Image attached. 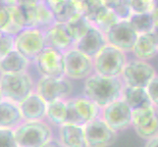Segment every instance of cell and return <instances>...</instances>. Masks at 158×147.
<instances>
[{"label":"cell","mask_w":158,"mask_h":147,"mask_svg":"<svg viewBox=\"0 0 158 147\" xmlns=\"http://www.w3.org/2000/svg\"><path fill=\"white\" fill-rule=\"evenodd\" d=\"M124 88L125 84L121 77L111 78L94 74L85 80L84 96L103 109L111 103L122 99Z\"/></svg>","instance_id":"6da1fadb"},{"label":"cell","mask_w":158,"mask_h":147,"mask_svg":"<svg viewBox=\"0 0 158 147\" xmlns=\"http://www.w3.org/2000/svg\"><path fill=\"white\" fill-rule=\"evenodd\" d=\"M35 83L28 72L0 74V95L2 99L20 104L35 92Z\"/></svg>","instance_id":"7a4b0ae2"},{"label":"cell","mask_w":158,"mask_h":147,"mask_svg":"<svg viewBox=\"0 0 158 147\" xmlns=\"http://www.w3.org/2000/svg\"><path fill=\"white\" fill-rule=\"evenodd\" d=\"M14 134L18 147H43L54 138L52 128L45 121H24Z\"/></svg>","instance_id":"3957f363"},{"label":"cell","mask_w":158,"mask_h":147,"mask_svg":"<svg viewBox=\"0 0 158 147\" xmlns=\"http://www.w3.org/2000/svg\"><path fill=\"white\" fill-rule=\"evenodd\" d=\"M127 53L107 44L94 59V74L104 77L119 78L128 63Z\"/></svg>","instance_id":"277c9868"},{"label":"cell","mask_w":158,"mask_h":147,"mask_svg":"<svg viewBox=\"0 0 158 147\" xmlns=\"http://www.w3.org/2000/svg\"><path fill=\"white\" fill-rule=\"evenodd\" d=\"M102 108L85 96L71 97L67 100V124L85 127L101 117Z\"/></svg>","instance_id":"5b68a950"},{"label":"cell","mask_w":158,"mask_h":147,"mask_svg":"<svg viewBox=\"0 0 158 147\" xmlns=\"http://www.w3.org/2000/svg\"><path fill=\"white\" fill-rule=\"evenodd\" d=\"M35 91L47 103L57 100H68L73 93V84L66 77H40L35 83Z\"/></svg>","instance_id":"8992f818"},{"label":"cell","mask_w":158,"mask_h":147,"mask_svg":"<svg viewBox=\"0 0 158 147\" xmlns=\"http://www.w3.org/2000/svg\"><path fill=\"white\" fill-rule=\"evenodd\" d=\"M45 47L44 34L40 30L25 29L15 35V50L22 54L30 63H35Z\"/></svg>","instance_id":"52a82bcc"},{"label":"cell","mask_w":158,"mask_h":147,"mask_svg":"<svg viewBox=\"0 0 158 147\" xmlns=\"http://www.w3.org/2000/svg\"><path fill=\"white\" fill-rule=\"evenodd\" d=\"M65 77L70 80H86L94 74V59L73 48L64 54Z\"/></svg>","instance_id":"ba28073f"},{"label":"cell","mask_w":158,"mask_h":147,"mask_svg":"<svg viewBox=\"0 0 158 147\" xmlns=\"http://www.w3.org/2000/svg\"><path fill=\"white\" fill-rule=\"evenodd\" d=\"M156 76V70L149 62L134 59L128 61L121 78L126 86L146 88Z\"/></svg>","instance_id":"9c48e42d"},{"label":"cell","mask_w":158,"mask_h":147,"mask_svg":"<svg viewBox=\"0 0 158 147\" xmlns=\"http://www.w3.org/2000/svg\"><path fill=\"white\" fill-rule=\"evenodd\" d=\"M133 110L123 99H119L102 109L101 118L114 132L119 133L132 127Z\"/></svg>","instance_id":"30bf717a"},{"label":"cell","mask_w":158,"mask_h":147,"mask_svg":"<svg viewBox=\"0 0 158 147\" xmlns=\"http://www.w3.org/2000/svg\"><path fill=\"white\" fill-rule=\"evenodd\" d=\"M35 68L40 77H65L64 54L51 47H45L35 61Z\"/></svg>","instance_id":"8fae6325"},{"label":"cell","mask_w":158,"mask_h":147,"mask_svg":"<svg viewBox=\"0 0 158 147\" xmlns=\"http://www.w3.org/2000/svg\"><path fill=\"white\" fill-rule=\"evenodd\" d=\"M132 127L140 138L149 140L158 135V109L149 107L133 110Z\"/></svg>","instance_id":"7c38bea8"},{"label":"cell","mask_w":158,"mask_h":147,"mask_svg":"<svg viewBox=\"0 0 158 147\" xmlns=\"http://www.w3.org/2000/svg\"><path fill=\"white\" fill-rule=\"evenodd\" d=\"M108 44L120 49L125 53L132 52L139 35L129 21H120L105 35Z\"/></svg>","instance_id":"4fadbf2b"},{"label":"cell","mask_w":158,"mask_h":147,"mask_svg":"<svg viewBox=\"0 0 158 147\" xmlns=\"http://www.w3.org/2000/svg\"><path fill=\"white\" fill-rule=\"evenodd\" d=\"M85 128L88 147H109L116 141L118 133L108 126L100 117L89 124Z\"/></svg>","instance_id":"5bb4252c"},{"label":"cell","mask_w":158,"mask_h":147,"mask_svg":"<svg viewBox=\"0 0 158 147\" xmlns=\"http://www.w3.org/2000/svg\"><path fill=\"white\" fill-rule=\"evenodd\" d=\"M43 34L47 47H51L63 54L75 48L76 43L67 32L65 24L56 23L51 28L43 31Z\"/></svg>","instance_id":"9a60e30c"},{"label":"cell","mask_w":158,"mask_h":147,"mask_svg":"<svg viewBox=\"0 0 158 147\" xmlns=\"http://www.w3.org/2000/svg\"><path fill=\"white\" fill-rule=\"evenodd\" d=\"M107 44L108 42L105 35L95 27L91 26L88 34L76 43L75 48L94 59Z\"/></svg>","instance_id":"2e32d148"},{"label":"cell","mask_w":158,"mask_h":147,"mask_svg":"<svg viewBox=\"0 0 158 147\" xmlns=\"http://www.w3.org/2000/svg\"><path fill=\"white\" fill-rule=\"evenodd\" d=\"M48 103L36 93H32L19 104L24 121H45Z\"/></svg>","instance_id":"e0dca14e"},{"label":"cell","mask_w":158,"mask_h":147,"mask_svg":"<svg viewBox=\"0 0 158 147\" xmlns=\"http://www.w3.org/2000/svg\"><path fill=\"white\" fill-rule=\"evenodd\" d=\"M58 140L63 147H88L85 128L65 124L58 128Z\"/></svg>","instance_id":"ac0fdd59"},{"label":"cell","mask_w":158,"mask_h":147,"mask_svg":"<svg viewBox=\"0 0 158 147\" xmlns=\"http://www.w3.org/2000/svg\"><path fill=\"white\" fill-rule=\"evenodd\" d=\"M23 122L19 104L5 99L0 100V129H15Z\"/></svg>","instance_id":"d6986e66"},{"label":"cell","mask_w":158,"mask_h":147,"mask_svg":"<svg viewBox=\"0 0 158 147\" xmlns=\"http://www.w3.org/2000/svg\"><path fill=\"white\" fill-rule=\"evenodd\" d=\"M133 55L143 61H149L158 55V42L153 32L139 35L133 49Z\"/></svg>","instance_id":"ffe728a7"},{"label":"cell","mask_w":158,"mask_h":147,"mask_svg":"<svg viewBox=\"0 0 158 147\" xmlns=\"http://www.w3.org/2000/svg\"><path fill=\"white\" fill-rule=\"evenodd\" d=\"M46 3L58 24H67L76 15H79L75 0H48Z\"/></svg>","instance_id":"44dd1931"},{"label":"cell","mask_w":158,"mask_h":147,"mask_svg":"<svg viewBox=\"0 0 158 147\" xmlns=\"http://www.w3.org/2000/svg\"><path fill=\"white\" fill-rule=\"evenodd\" d=\"M122 99L132 110L145 109L153 106L150 101L148 90L143 88H130L125 85Z\"/></svg>","instance_id":"7402d4cb"},{"label":"cell","mask_w":158,"mask_h":147,"mask_svg":"<svg viewBox=\"0 0 158 147\" xmlns=\"http://www.w3.org/2000/svg\"><path fill=\"white\" fill-rule=\"evenodd\" d=\"M10 13V24L4 34L17 35L26 29V16L18 1H1Z\"/></svg>","instance_id":"603a6c76"},{"label":"cell","mask_w":158,"mask_h":147,"mask_svg":"<svg viewBox=\"0 0 158 147\" xmlns=\"http://www.w3.org/2000/svg\"><path fill=\"white\" fill-rule=\"evenodd\" d=\"M30 62L18 51L14 50L0 59V74H15L27 72Z\"/></svg>","instance_id":"cb8c5ba5"},{"label":"cell","mask_w":158,"mask_h":147,"mask_svg":"<svg viewBox=\"0 0 158 147\" xmlns=\"http://www.w3.org/2000/svg\"><path fill=\"white\" fill-rule=\"evenodd\" d=\"M47 123L60 128L67 124V100H57L48 103L46 112Z\"/></svg>","instance_id":"d4e9b609"},{"label":"cell","mask_w":158,"mask_h":147,"mask_svg":"<svg viewBox=\"0 0 158 147\" xmlns=\"http://www.w3.org/2000/svg\"><path fill=\"white\" fill-rule=\"evenodd\" d=\"M120 21L121 20L117 17L116 14L110 8H108L106 6L104 2V6L99 9V11L95 14V16L91 20L90 23L96 29H98L103 34L106 35L109 31V30L112 27L115 26L117 23H119Z\"/></svg>","instance_id":"484cf974"},{"label":"cell","mask_w":158,"mask_h":147,"mask_svg":"<svg viewBox=\"0 0 158 147\" xmlns=\"http://www.w3.org/2000/svg\"><path fill=\"white\" fill-rule=\"evenodd\" d=\"M91 26L92 25L90 24V22L84 15L81 14L76 15L67 24H65L67 32L75 43H77L81 39H83L88 34Z\"/></svg>","instance_id":"4316f807"},{"label":"cell","mask_w":158,"mask_h":147,"mask_svg":"<svg viewBox=\"0 0 158 147\" xmlns=\"http://www.w3.org/2000/svg\"><path fill=\"white\" fill-rule=\"evenodd\" d=\"M129 22L139 35L150 34L155 28V21L152 14H133Z\"/></svg>","instance_id":"83f0119b"},{"label":"cell","mask_w":158,"mask_h":147,"mask_svg":"<svg viewBox=\"0 0 158 147\" xmlns=\"http://www.w3.org/2000/svg\"><path fill=\"white\" fill-rule=\"evenodd\" d=\"M56 24V20L46 1L40 0L36 10V29L45 31Z\"/></svg>","instance_id":"f1b7e54d"},{"label":"cell","mask_w":158,"mask_h":147,"mask_svg":"<svg viewBox=\"0 0 158 147\" xmlns=\"http://www.w3.org/2000/svg\"><path fill=\"white\" fill-rule=\"evenodd\" d=\"M26 16V29H36V10L40 0L18 1Z\"/></svg>","instance_id":"f546056e"},{"label":"cell","mask_w":158,"mask_h":147,"mask_svg":"<svg viewBox=\"0 0 158 147\" xmlns=\"http://www.w3.org/2000/svg\"><path fill=\"white\" fill-rule=\"evenodd\" d=\"M104 2L121 21H129L132 17L133 11L130 6V0H108Z\"/></svg>","instance_id":"4dcf8cb0"},{"label":"cell","mask_w":158,"mask_h":147,"mask_svg":"<svg viewBox=\"0 0 158 147\" xmlns=\"http://www.w3.org/2000/svg\"><path fill=\"white\" fill-rule=\"evenodd\" d=\"M133 14H152L155 7L154 0H130Z\"/></svg>","instance_id":"1f68e13d"},{"label":"cell","mask_w":158,"mask_h":147,"mask_svg":"<svg viewBox=\"0 0 158 147\" xmlns=\"http://www.w3.org/2000/svg\"><path fill=\"white\" fill-rule=\"evenodd\" d=\"M15 50V36L4 34L0 39V59Z\"/></svg>","instance_id":"d6a6232c"},{"label":"cell","mask_w":158,"mask_h":147,"mask_svg":"<svg viewBox=\"0 0 158 147\" xmlns=\"http://www.w3.org/2000/svg\"><path fill=\"white\" fill-rule=\"evenodd\" d=\"M0 147H18L14 129H0Z\"/></svg>","instance_id":"836d02e7"},{"label":"cell","mask_w":158,"mask_h":147,"mask_svg":"<svg viewBox=\"0 0 158 147\" xmlns=\"http://www.w3.org/2000/svg\"><path fill=\"white\" fill-rule=\"evenodd\" d=\"M146 90H148L152 105L158 109V75L146 86Z\"/></svg>","instance_id":"e575fe53"},{"label":"cell","mask_w":158,"mask_h":147,"mask_svg":"<svg viewBox=\"0 0 158 147\" xmlns=\"http://www.w3.org/2000/svg\"><path fill=\"white\" fill-rule=\"evenodd\" d=\"M10 24V13L2 2H0V31H5Z\"/></svg>","instance_id":"d590c367"},{"label":"cell","mask_w":158,"mask_h":147,"mask_svg":"<svg viewBox=\"0 0 158 147\" xmlns=\"http://www.w3.org/2000/svg\"><path fill=\"white\" fill-rule=\"evenodd\" d=\"M43 147H63L62 146V144L59 142V140H58V138H52L49 142H47L44 146Z\"/></svg>","instance_id":"8d00e7d4"},{"label":"cell","mask_w":158,"mask_h":147,"mask_svg":"<svg viewBox=\"0 0 158 147\" xmlns=\"http://www.w3.org/2000/svg\"><path fill=\"white\" fill-rule=\"evenodd\" d=\"M144 147H158V135L146 141Z\"/></svg>","instance_id":"74e56055"},{"label":"cell","mask_w":158,"mask_h":147,"mask_svg":"<svg viewBox=\"0 0 158 147\" xmlns=\"http://www.w3.org/2000/svg\"><path fill=\"white\" fill-rule=\"evenodd\" d=\"M152 17H153L155 21V24H158V0L155 1V7H154L153 12H152Z\"/></svg>","instance_id":"f35d334b"},{"label":"cell","mask_w":158,"mask_h":147,"mask_svg":"<svg viewBox=\"0 0 158 147\" xmlns=\"http://www.w3.org/2000/svg\"><path fill=\"white\" fill-rule=\"evenodd\" d=\"M152 32H153V35H154V36H155V39H156V40H157V42H158V25H155L154 31H152Z\"/></svg>","instance_id":"ab89813d"},{"label":"cell","mask_w":158,"mask_h":147,"mask_svg":"<svg viewBox=\"0 0 158 147\" xmlns=\"http://www.w3.org/2000/svg\"><path fill=\"white\" fill-rule=\"evenodd\" d=\"M3 35H4V32H3V31H0V39H1V37L3 36Z\"/></svg>","instance_id":"60d3db41"},{"label":"cell","mask_w":158,"mask_h":147,"mask_svg":"<svg viewBox=\"0 0 158 147\" xmlns=\"http://www.w3.org/2000/svg\"><path fill=\"white\" fill-rule=\"evenodd\" d=\"M2 99V98H1V95H0V100H1Z\"/></svg>","instance_id":"b9f144b4"}]
</instances>
